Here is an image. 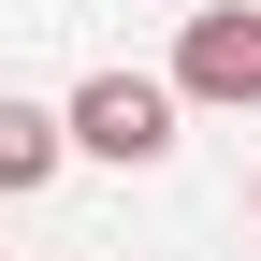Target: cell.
<instances>
[{"mask_svg": "<svg viewBox=\"0 0 261 261\" xmlns=\"http://www.w3.org/2000/svg\"><path fill=\"white\" fill-rule=\"evenodd\" d=\"M174 87H160V73H87L73 87V102H58V145H73V160H116V174H160V160H174Z\"/></svg>", "mask_w": 261, "mask_h": 261, "instance_id": "obj_1", "label": "cell"}, {"mask_svg": "<svg viewBox=\"0 0 261 261\" xmlns=\"http://www.w3.org/2000/svg\"><path fill=\"white\" fill-rule=\"evenodd\" d=\"M174 102H218V116H247L261 102V0H203V15L174 29Z\"/></svg>", "mask_w": 261, "mask_h": 261, "instance_id": "obj_2", "label": "cell"}, {"mask_svg": "<svg viewBox=\"0 0 261 261\" xmlns=\"http://www.w3.org/2000/svg\"><path fill=\"white\" fill-rule=\"evenodd\" d=\"M247 203H261V189H247Z\"/></svg>", "mask_w": 261, "mask_h": 261, "instance_id": "obj_4", "label": "cell"}, {"mask_svg": "<svg viewBox=\"0 0 261 261\" xmlns=\"http://www.w3.org/2000/svg\"><path fill=\"white\" fill-rule=\"evenodd\" d=\"M58 102H15V87H0V203H29V189H58Z\"/></svg>", "mask_w": 261, "mask_h": 261, "instance_id": "obj_3", "label": "cell"}]
</instances>
